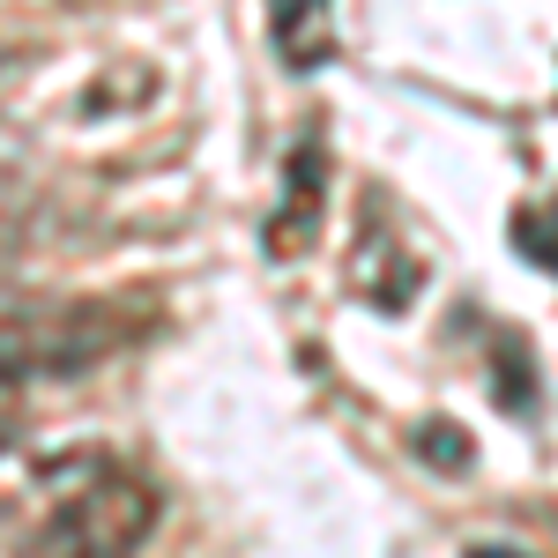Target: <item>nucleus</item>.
<instances>
[{
  "label": "nucleus",
  "mask_w": 558,
  "mask_h": 558,
  "mask_svg": "<svg viewBox=\"0 0 558 558\" xmlns=\"http://www.w3.org/2000/svg\"><path fill=\"white\" fill-rule=\"evenodd\" d=\"M425 447H432V470H447V476L470 470V439H462L454 425H425L417 432V454H425Z\"/></svg>",
  "instance_id": "3"
},
{
  "label": "nucleus",
  "mask_w": 558,
  "mask_h": 558,
  "mask_svg": "<svg viewBox=\"0 0 558 558\" xmlns=\"http://www.w3.org/2000/svg\"><path fill=\"white\" fill-rule=\"evenodd\" d=\"M8 447H15V410L0 402V454H8Z\"/></svg>",
  "instance_id": "4"
},
{
  "label": "nucleus",
  "mask_w": 558,
  "mask_h": 558,
  "mask_svg": "<svg viewBox=\"0 0 558 558\" xmlns=\"http://www.w3.org/2000/svg\"><path fill=\"white\" fill-rule=\"evenodd\" d=\"M157 529V492L128 470H105L97 484L68 492L52 514L23 536L15 558H134Z\"/></svg>",
  "instance_id": "2"
},
{
  "label": "nucleus",
  "mask_w": 558,
  "mask_h": 558,
  "mask_svg": "<svg viewBox=\"0 0 558 558\" xmlns=\"http://www.w3.org/2000/svg\"><path fill=\"white\" fill-rule=\"evenodd\" d=\"M476 558H484V551H476ZM492 558H499V551H492Z\"/></svg>",
  "instance_id": "6"
},
{
  "label": "nucleus",
  "mask_w": 558,
  "mask_h": 558,
  "mask_svg": "<svg viewBox=\"0 0 558 558\" xmlns=\"http://www.w3.org/2000/svg\"><path fill=\"white\" fill-rule=\"evenodd\" d=\"M134 343L128 299H45L0 313V395H23L45 380H83L105 357Z\"/></svg>",
  "instance_id": "1"
},
{
  "label": "nucleus",
  "mask_w": 558,
  "mask_h": 558,
  "mask_svg": "<svg viewBox=\"0 0 558 558\" xmlns=\"http://www.w3.org/2000/svg\"><path fill=\"white\" fill-rule=\"evenodd\" d=\"M0 75H15V60H0Z\"/></svg>",
  "instance_id": "5"
}]
</instances>
